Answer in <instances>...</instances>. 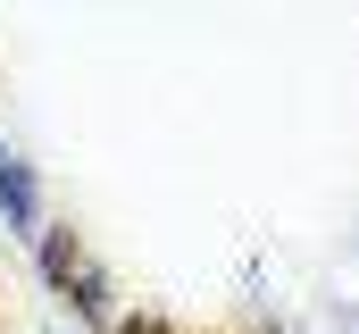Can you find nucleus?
<instances>
[{"mask_svg":"<svg viewBox=\"0 0 359 334\" xmlns=\"http://www.w3.org/2000/svg\"><path fill=\"white\" fill-rule=\"evenodd\" d=\"M117 334H176L168 318H117Z\"/></svg>","mask_w":359,"mask_h":334,"instance_id":"2","label":"nucleus"},{"mask_svg":"<svg viewBox=\"0 0 359 334\" xmlns=\"http://www.w3.org/2000/svg\"><path fill=\"white\" fill-rule=\"evenodd\" d=\"M42 259H50V276H59V284H76V309H109V293H100V276H92V259H84L76 234H50Z\"/></svg>","mask_w":359,"mask_h":334,"instance_id":"1","label":"nucleus"}]
</instances>
